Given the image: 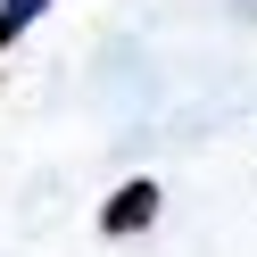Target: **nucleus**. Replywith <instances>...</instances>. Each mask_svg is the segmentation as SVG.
<instances>
[{
  "instance_id": "obj_1",
  "label": "nucleus",
  "mask_w": 257,
  "mask_h": 257,
  "mask_svg": "<svg viewBox=\"0 0 257 257\" xmlns=\"http://www.w3.org/2000/svg\"><path fill=\"white\" fill-rule=\"evenodd\" d=\"M158 224V183L150 174H133L124 191H108V207H100V232L108 240H133V232H150Z\"/></svg>"
},
{
  "instance_id": "obj_2",
  "label": "nucleus",
  "mask_w": 257,
  "mask_h": 257,
  "mask_svg": "<svg viewBox=\"0 0 257 257\" xmlns=\"http://www.w3.org/2000/svg\"><path fill=\"white\" fill-rule=\"evenodd\" d=\"M42 9H50V0H0V50H17V42H25V25H34Z\"/></svg>"
}]
</instances>
